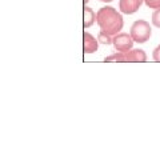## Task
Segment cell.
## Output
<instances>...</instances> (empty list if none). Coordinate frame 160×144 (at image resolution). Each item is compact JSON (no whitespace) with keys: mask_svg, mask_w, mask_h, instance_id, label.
Masks as SVG:
<instances>
[{"mask_svg":"<svg viewBox=\"0 0 160 144\" xmlns=\"http://www.w3.org/2000/svg\"><path fill=\"white\" fill-rule=\"evenodd\" d=\"M96 23L100 29L109 35H116L123 29L124 22L122 13L111 6L102 7L96 13Z\"/></svg>","mask_w":160,"mask_h":144,"instance_id":"1","label":"cell"},{"mask_svg":"<svg viewBox=\"0 0 160 144\" xmlns=\"http://www.w3.org/2000/svg\"><path fill=\"white\" fill-rule=\"evenodd\" d=\"M151 33H152L151 26H149V23L146 20H136L132 24L131 31H129V35H131V37L133 39V42L139 43V44H143L147 40H149Z\"/></svg>","mask_w":160,"mask_h":144,"instance_id":"2","label":"cell"},{"mask_svg":"<svg viewBox=\"0 0 160 144\" xmlns=\"http://www.w3.org/2000/svg\"><path fill=\"white\" fill-rule=\"evenodd\" d=\"M133 39L131 37V35L124 33V32H119L112 36V44L116 51L119 52H127L132 48L133 46Z\"/></svg>","mask_w":160,"mask_h":144,"instance_id":"3","label":"cell"},{"mask_svg":"<svg viewBox=\"0 0 160 144\" xmlns=\"http://www.w3.org/2000/svg\"><path fill=\"white\" fill-rule=\"evenodd\" d=\"M143 3H144V0H120L119 9L122 13L132 15L139 11V8L142 7Z\"/></svg>","mask_w":160,"mask_h":144,"instance_id":"4","label":"cell"},{"mask_svg":"<svg viewBox=\"0 0 160 144\" xmlns=\"http://www.w3.org/2000/svg\"><path fill=\"white\" fill-rule=\"evenodd\" d=\"M99 47V42L96 37H93L91 33H88L84 31L83 35V51L84 53H93L98 51Z\"/></svg>","mask_w":160,"mask_h":144,"instance_id":"5","label":"cell"},{"mask_svg":"<svg viewBox=\"0 0 160 144\" xmlns=\"http://www.w3.org/2000/svg\"><path fill=\"white\" fill-rule=\"evenodd\" d=\"M126 55V62L128 63H144L147 62V53L143 49H129V51L124 52Z\"/></svg>","mask_w":160,"mask_h":144,"instance_id":"6","label":"cell"},{"mask_svg":"<svg viewBox=\"0 0 160 144\" xmlns=\"http://www.w3.org/2000/svg\"><path fill=\"white\" fill-rule=\"evenodd\" d=\"M83 12H84L83 27H84V29H86V28H89L95 22H96V15H95V12L92 11V8H89L88 6H84Z\"/></svg>","mask_w":160,"mask_h":144,"instance_id":"7","label":"cell"},{"mask_svg":"<svg viewBox=\"0 0 160 144\" xmlns=\"http://www.w3.org/2000/svg\"><path fill=\"white\" fill-rule=\"evenodd\" d=\"M104 62L106 63H112V62H119V63H126V55H124V52H116V53H112V55L107 56L104 59Z\"/></svg>","mask_w":160,"mask_h":144,"instance_id":"8","label":"cell"},{"mask_svg":"<svg viewBox=\"0 0 160 144\" xmlns=\"http://www.w3.org/2000/svg\"><path fill=\"white\" fill-rule=\"evenodd\" d=\"M98 42L104 44V46H108V44H112V35H109L107 32H104L100 29V32L98 35Z\"/></svg>","mask_w":160,"mask_h":144,"instance_id":"9","label":"cell"},{"mask_svg":"<svg viewBox=\"0 0 160 144\" xmlns=\"http://www.w3.org/2000/svg\"><path fill=\"white\" fill-rule=\"evenodd\" d=\"M152 24L155 27L160 28V8L155 9V12L152 13Z\"/></svg>","mask_w":160,"mask_h":144,"instance_id":"10","label":"cell"},{"mask_svg":"<svg viewBox=\"0 0 160 144\" xmlns=\"http://www.w3.org/2000/svg\"><path fill=\"white\" fill-rule=\"evenodd\" d=\"M146 6L148 8H152V9H158L160 8V0H144Z\"/></svg>","mask_w":160,"mask_h":144,"instance_id":"11","label":"cell"},{"mask_svg":"<svg viewBox=\"0 0 160 144\" xmlns=\"http://www.w3.org/2000/svg\"><path fill=\"white\" fill-rule=\"evenodd\" d=\"M152 57H153V60H155V62L160 63V46H158L156 48L153 49V52H152Z\"/></svg>","mask_w":160,"mask_h":144,"instance_id":"12","label":"cell"},{"mask_svg":"<svg viewBox=\"0 0 160 144\" xmlns=\"http://www.w3.org/2000/svg\"><path fill=\"white\" fill-rule=\"evenodd\" d=\"M100 2H104V3H109V2H112V0H100Z\"/></svg>","mask_w":160,"mask_h":144,"instance_id":"13","label":"cell"},{"mask_svg":"<svg viewBox=\"0 0 160 144\" xmlns=\"http://www.w3.org/2000/svg\"><path fill=\"white\" fill-rule=\"evenodd\" d=\"M83 2H84V6H86V4H87V3L89 2V0H83Z\"/></svg>","mask_w":160,"mask_h":144,"instance_id":"14","label":"cell"}]
</instances>
